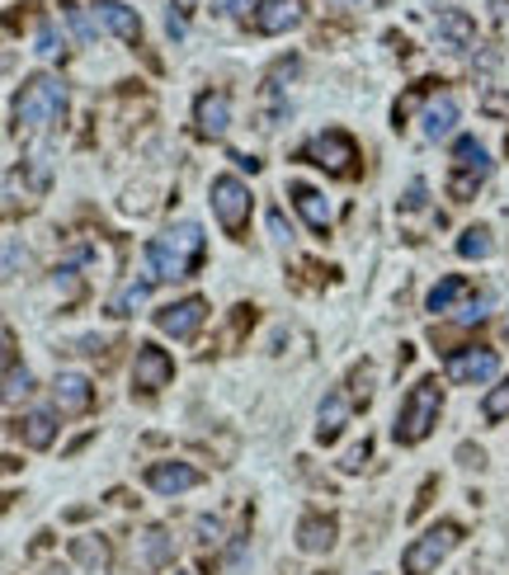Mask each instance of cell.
<instances>
[{
  "instance_id": "cell-1",
  "label": "cell",
  "mask_w": 509,
  "mask_h": 575,
  "mask_svg": "<svg viewBox=\"0 0 509 575\" xmlns=\"http://www.w3.org/2000/svg\"><path fill=\"white\" fill-rule=\"evenodd\" d=\"M198 260H203V227L198 222H179L161 232L147 246V269L156 283H170V279H189Z\"/></svg>"
},
{
  "instance_id": "cell-2",
  "label": "cell",
  "mask_w": 509,
  "mask_h": 575,
  "mask_svg": "<svg viewBox=\"0 0 509 575\" xmlns=\"http://www.w3.org/2000/svg\"><path fill=\"white\" fill-rule=\"evenodd\" d=\"M66 119V85L57 76H28L24 90L14 95V127L24 133H52L57 123Z\"/></svg>"
},
{
  "instance_id": "cell-3",
  "label": "cell",
  "mask_w": 509,
  "mask_h": 575,
  "mask_svg": "<svg viewBox=\"0 0 509 575\" xmlns=\"http://www.w3.org/2000/svg\"><path fill=\"white\" fill-rule=\"evenodd\" d=\"M438 411H444V387L438 378H420L410 392L401 396V411H396V425H392V439L396 443H424L430 429L438 425Z\"/></svg>"
},
{
  "instance_id": "cell-4",
  "label": "cell",
  "mask_w": 509,
  "mask_h": 575,
  "mask_svg": "<svg viewBox=\"0 0 509 575\" xmlns=\"http://www.w3.org/2000/svg\"><path fill=\"white\" fill-rule=\"evenodd\" d=\"M302 161L321 166L325 175H339V180H353L359 175V142H353L345 127H325L302 147Z\"/></svg>"
},
{
  "instance_id": "cell-5",
  "label": "cell",
  "mask_w": 509,
  "mask_h": 575,
  "mask_svg": "<svg viewBox=\"0 0 509 575\" xmlns=\"http://www.w3.org/2000/svg\"><path fill=\"white\" fill-rule=\"evenodd\" d=\"M462 542V528L452 524V519H444V524H434L430 534H420L410 548L401 552V575H430L444 556L452 552Z\"/></svg>"
},
{
  "instance_id": "cell-6",
  "label": "cell",
  "mask_w": 509,
  "mask_h": 575,
  "mask_svg": "<svg viewBox=\"0 0 509 575\" xmlns=\"http://www.w3.org/2000/svg\"><path fill=\"white\" fill-rule=\"evenodd\" d=\"M491 180V156L481 147L476 137H462L458 147H452V170H448V194L467 204V198L476 194V184Z\"/></svg>"
},
{
  "instance_id": "cell-7",
  "label": "cell",
  "mask_w": 509,
  "mask_h": 575,
  "mask_svg": "<svg viewBox=\"0 0 509 575\" xmlns=\"http://www.w3.org/2000/svg\"><path fill=\"white\" fill-rule=\"evenodd\" d=\"M212 212H218L226 236H246V227H250V189L236 175H218V180H212Z\"/></svg>"
},
{
  "instance_id": "cell-8",
  "label": "cell",
  "mask_w": 509,
  "mask_h": 575,
  "mask_svg": "<svg viewBox=\"0 0 509 575\" xmlns=\"http://www.w3.org/2000/svg\"><path fill=\"white\" fill-rule=\"evenodd\" d=\"M448 382H462V387H481L500 372V354L486 350V344H472V350H452L448 354Z\"/></svg>"
},
{
  "instance_id": "cell-9",
  "label": "cell",
  "mask_w": 509,
  "mask_h": 575,
  "mask_svg": "<svg viewBox=\"0 0 509 575\" xmlns=\"http://www.w3.org/2000/svg\"><path fill=\"white\" fill-rule=\"evenodd\" d=\"M175 378V358H170L161 344H137V358H133V387L141 396H156L161 387H170Z\"/></svg>"
},
{
  "instance_id": "cell-10",
  "label": "cell",
  "mask_w": 509,
  "mask_h": 575,
  "mask_svg": "<svg viewBox=\"0 0 509 575\" xmlns=\"http://www.w3.org/2000/svg\"><path fill=\"white\" fill-rule=\"evenodd\" d=\"M203 321H208L203 297H179V302H170V307L156 311V330H161V335H175V340H194L198 330H203Z\"/></svg>"
},
{
  "instance_id": "cell-11",
  "label": "cell",
  "mask_w": 509,
  "mask_h": 575,
  "mask_svg": "<svg viewBox=\"0 0 509 575\" xmlns=\"http://www.w3.org/2000/svg\"><path fill=\"white\" fill-rule=\"evenodd\" d=\"M194 123H198V137H226V127H232V99H226V90L198 95Z\"/></svg>"
},
{
  "instance_id": "cell-12",
  "label": "cell",
  "mask_w": 509,
  "mask_h": 575,
  "mask_svg": "<svg viewBox=\"0 0 509 575\" xmlns=\"http://www.w3.org/2000/svg\"><path fill=\"white\" fill-rule=\"evenodd\" d=\"M297 24H302V0H260V10H254V34L264 38H278Z\"/></svg>"
},
{
  "instance_id": "cell-13",
  "label": "cell",
  "mask_w": 509,
  "mask_h": 575,
  "mask_svg": "<svg viewBox=\"0 0 509 575\" xmlns=\"http://www.w3.org/2000/svg\"><path fill=\"white\" fill-rule=\"evenodd\" d=\"M288 194H293V208L307 218L311 232H316V236H331V204H325V194L311 189V184H302V180H293Z\"/></svg>"
},
{
  "instance_id": "cell-14",
  "label": "cell",
  "mask_w": 509,
  "mask_h": 575,
  "mask_svg": "<svg viewBox=\"0 0 509 575\" xmlns=\"http://www.w3.org/2000/svg\"><path fill=\"white\" fill-rule=\"evenodd\" d=\"M52 401L62 415H85L95 406V387H90V378H80V372H62V378L52 382Z\"/></svg>"
},
{
  "instance_id": "cell-15",
  "label": "cell",
  "mask_w": 509,
  "mask_h": 575,
  "mask_svg": "<svg viewBox=\"0 0 509 575\" xmlns=\"http://www.w3.org/2000/svg\"><path fill=\"white\" fill-rule=\"evenodd\" d=\"M147 486L161 496H184L198 486V467L194 463H151L147 467Z\"/></svg>"
},
{
  "instance_id": "cell-16",
  "label": "cell",
  "mask_w": 509,
  "mask_h": 575,
  "mask_svg": "<svg viewBox=\"0 0 509 575\" xmlns=\"http://www.w3.org/2000/svg\"><path fill=\"white\" fill-rule=\"evenodd\" d=\"M95 20L109 28V34H119L123 42H133V48H141V20L137 10L119 5V0H95Z\"/></svg>"
},
{
  "instance_id": "cell-17",
  "label": "cell",
  "mask_w": 509,
  "mask_h": 575,
  "mask_svg": "<svg viewBox=\"0 0 509 575\" xmlns=\"http://www.w3.org/2000/svg\"><path fill=\"white\" fill-rule=\"evenodd\" d=\"M137 562L151 575L175 562V538H170V528H147V534H137Z\"/></svg>"
},
{
  "instance_id": "cell-18",
  "label": "cell",
  "mask_w": 509,
  "mask_h": 575,
  "mask_svg": "<svg viewBox=\"0 0 509 575\" xmlns=\"http://www.w3.org/2000/svg\"><path fill=\"white\" fill-rule=\"evenodd\" d=\"M434 34H438V42H448V48H458V52L476 48V24L467 20L462 10H438V20H434Z\"/></svg>"
},
{
  "instance_id": "cell-19",
  "label": "cell",
  "mask_w": 509,
  "mask_h": 575,
  "mask_svg": "<svg viewBox=\"0 0 509 575\" xmlns=\"http://www.w3.org/2000/svg\"><path fill=\"white\" fill-rule=\"evenodd\" d=\"M335 534H339V524L331 519V514H307V519L297 524V548L302 552H331Z\"/></svg>"
},
{
  "instance_id": "cell-20",
  "label": "cell",
  "mask_w": 509,
  "mask_h": 575,
  "mask_svg": "<svg viewBox=\"0 0 509 575\" xmlns=\"http://www.w3.org/2000/svg\"><path fill=\"white\" fill-rule=\"evenodd\" d=\"M424 137L438 142V137H448L452 133V123H458V99L452 95H434L430 105H424Z\"/></svg>"
},
{
  "instance_id": "cell-21",
  "label": "cell",
  "mask_w": 509,
  "mask_h": 575,
  "mask_svg": "<svg viewBox=\"0 0 509 575\" xmlns=\"http://www.w3.org/2000/svg\"><path fill=\"white\" fill-rule=\"evenodd\" d=\"M345 415H349V401L339 396V392H331L321 401V425H316V439L321 443H335L339 435H345Z\"/></svg>"
},
{
  "instance_id": "cell-22",
  "label": "cell",
  "mask_w": 509,
  "mask_h": 575,
  "mask_svg": "<svg viewBox=\"0 0 509 575\" xmlns=\"http://www.w3.org/2000/svg\"><path fill=\"white\" fill-rule=\"evenodd\" d=\"M14 429L24 435L28 449H52V439H57V425H52V415H48V411H28Z\"/></svg>"
},
{
  "instance_id": "cell-23",
  "label": "cell",
  "mask_w": 509,
  "mask_h": 575,
  "mask_svg": "<svg viewBox=\"0 0 509 575\" xmlns=\"http://www.w3.org/2000/svg\"><path fill=\"white\" fill-rule=\"evenodd\" d=\"M467 293H472V283H467L462 274H448L444 283H434V288H430V297H424V307H430L434 316H444V311H452V302H458V297H467Z\"/></svg>"
},
{
  "instance_id": "cell-24",
  "label": "cell",
  "mask_w": 509,
  "mask_h": 575,
  "mask_svg": "<svg viewBox=\"0 0 509 575\" xmlns=\"http://www.w3.org/2000/svg\"><path fill=\"white\" fill-rule=\"evenodd\" d=\"M34 378H28V368H20V354H14V335L5 330V401H20Z\"/></svg>"
},
{
  "instance_id": "cell-25",
  "label": "cell",
  "mask_w": 509,
  "mask_h": 575,
  "mask_svg": "<svg viewBox=\"0 0 509 575\" xmlns=\"http://www.w3.org/2000/svg\"><path fill=\"white\" fill-rule=\"evenodd\" d=\"M71 556L85 566H95V571H104L109 566V542L104 538H76L71 542Z\"/></svg>"
},
{
  "instance_id": "cell-26",
  "label": "cell",
  "mask_w": 509,
  "mask_h": 575,
  "mask_svg": "<svg viewBox=\"0 0 509 575\" xmlns=\"http://www.w3.org/2000/svg\"><path fill=\"white\" fill-rule=\"evenodd\" d=\"M458 255H462V260H486V255H491V232H486V227H467V232L458 236Z\"/></svg>"
},
{
  "instance_id": "cell-27",
  "label": "cell",
  "mask_w": 509,
  "mask_h": 575,
  "mask_svg": "<svg viewBox=\"0 0 509 575\" xmlns=\"http://www.w3.org/2000/svg\"><path fill=\"white\" fill-rule=\"evenodd\" d=\"M151 283H156V279H141V283H127V288H123V293H119V297H113V302H109V311H113V316H127V311H133V307H137V302H147V293H151Z\"/></svg>"
},
{
  "instance_id": "cell-28",
  "label": "cell",
  "mask_w": 509,
  "mask_h": 575,
  "mask_svg": "<svg viewBox=\"0 0 509 575\" xmlns=\"http://www.w3.org/2000/svg\"><path fill=\"white\" fill-rule=\"evenodd\" d=\"M481 415H486L491 425H500L505 415H509V378H505L500 387H491V392H486V401H481Z\"/></svg>"
},
{
  "instance_id": "cell-29",
  "label": "cell",
  "mask_w": 509,
  "mask_h": 575,
  "mask_svg": "<svg viewBox=\"0 0 509 575\" xmlns=\"http://www.w3.org/2000/svg\"><path fill=\"white\" fill-rule=\"evenodd\" d=\"M368 396H373V368L363 364V368H353V396L349 401L353 406H368Z\"/></svg>"
},
{
  "instance_id": "cell-30",
  "label": "cell",
  "mask_w": 509,
  "mask_h": 575,
  "mask_svg": "<svg viewBox=\"0 0 509 575\" xmlns=\"http://www.w3.org/2000/svg\"><path fill=\"white\" fill-rule=\"evenodd\" d=\"M254 0H212V14H222V20H236V14H246Z\"/></svg>"
},
{
  "instance_id": "cell-31",
  "label": "cell",
  "mask_w": 509,
  "mask_h": 575,
  "mask_svg": "<svg viewBox=\"0 0 509 575\" xmlns=\"http://www.w3.org/2000/svg\"><path fill=\"white\" fill-rule=\"evenodd\" d=\"M368 453H373V443H368V439H363V443H353V449L345 453V472H359V467L368 463Z\"/></svg>"
},
{
  "instance_id": "cell-32",
  "label": "cell",
  "mask_w": 509,
  "mask_h": 575,
  "mask_svg": "<svg viewBox=\"0 0 509 575\" xmlns=\"http://www.w3.org/2000/svg\"><path fill=\"white\" fill-rule=\"evenodd\" d=\"M38 52H42V57H52V52H57V34H52V24H42V28H38Z\"/></svg>"
},
{
  "instance_id": "cell-33",
  "label": "cell",
  "mask_w": 509,
  "mask_h": 575,
  "mask_svg": "<svg viewBox=\"0 0 509 575\" xmlns=\"http://www.w3.org/2000/svg\"><path fill=\"white\" fill-rule=\"evenodd\" d=\"M269 232H274L278 241H288V227H283V212H269Z\"/></svg>"
},
{
  "instance_id": "cell-34",
  "label": "cell",
  "mask_w": 509,
  "mask_h": 575,
  "mask_svg": "<svg viewBox=\"0 0 509 575\" xmlns=\"http://www.w3.org/2000/svg\"><path fill=\"white\" fill-rule=\"evenodd\" d=\"M165 28H170V38H184V14H175V10H170V20H165Z\"/></svg>"
},
{
  "instance_id": "cell-35",
  "label": "cell",
  "mask_w": 509,
  "mask_h": 575,
  "mask_svg": "<svg viewBox=\"0 0 509 575\" xmlns=\"http://www.w3.org/2000/svg\"><path fill=\"white\" fill-rule=\"evenodd\" d=\"M170 10H175V14H184V20H189V14L198 10V0H170Z\"/></svg>"
},
{
  "instance_id": "cell-36",
  "label": "cell",
  "mask_w": 509,
  "mask_h": 575,
  "mask_svg": "<svg viewBox=\"0 0 509 575\" xmlns=\"http://www.w3.org/2000/svg\"><path fill=\"white\" fill-rule=\"evenodd\" d=\"M5 269H10V274H14V269H20V246H14V241L5 246Z\"/></svg>"
},
{
  "instance_id": "cell-37",
  "label": "cell",
  "mask_w": 509,
  "mask_h": 575,
  "mask_svg": "<svg viewBox=\"0 0 509 575\" xmlns=\"http://www.w3.org/2000/svg\"><path fill=\"white\" fill-rule=\"evenodd\" d=\"M325 5H335V10H349V5H368V0H325Z\"/></svg>"
},
{
  "instance_id": "cell-38",
  "label": "cell",
  "mask_w": 509,
  "mask_h": 575,
  "mask_svg": "<svg viewBox=\"0 0 509 575\" xmlns=\"http://www.w3.org/2000/svg\"><path fill=\"white\" fill-rule=\"evenodd\" d=\"M175 575H194V571H175Z\"/></svg>"
},
{
  "instance_id": "cell-39",
  "label": "cell",
  "mask_w": 509,
  "mask_h": 575,
  "mask_svg": "<svg viewBox=\"0 0 509 575\" xmlns=\"http://www.w3.org/2000/svg\"><path fill=\"white\" fill-rule=\"evenodd\" d=\"M505 335H509V321H505Z\"/></svg>"
}]
</instances>
